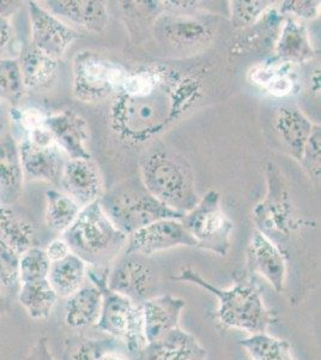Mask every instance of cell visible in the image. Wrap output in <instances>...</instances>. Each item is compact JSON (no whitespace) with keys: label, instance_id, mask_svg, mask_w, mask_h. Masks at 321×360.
<instances>
[{"label":"cell","instance_id":"6da1fadb","mask_svg":"<svg viewBox=\"0 0 321 360\" xmlns=\"http://www.w3.org/2000/svg\"><path fill=\"white\" fill-rule=\"evenodd\" d=\"M200 96V83L167 66L129 72L110 108V124L127 143L150 141L179 120Z\"/></svg>","mask_w":321,"mask_h":360},{"label":"cell","instance_id":"7a4b0ae2","mask_svg":"<svg viewBox=\"0 0 321 360\" xmlns=\"http://www.w3.org/2000/svg\"><path fill=\"white\" fill-rule=\"evenodd\" d=\"M171 278L193 283L215 295L218 300L216 316L223 327L239 329L253 335L268 333V328L277 322L275 312L265 304L261 286L249 271H235L232 286L225 290L209 283L191 268L181 270L179 275Z\"/></svg>","mask_w":321,"mask_h":360},{"label":"cell","instance_id":"3957f363","mask_svg":"<svg viewBox=\"0 0 321 360\" xmlns=\"http://www.w3.org/2000/svg\"><path fill=\"white\" fill-rule=\"evenodd\" d=\"M140 183L151 196L180 213H188L199 201L191 167L168 150L157 149L143 156Z\"/></svg>","mask_w":321,"mask_h":360},{"label":"cell","instance_id":"277c9868","mask_svg":"<svg viewBox=\"0 0 321 360\" xmlns=\"http://www.w3.org/2000/svg\"><path fill=\"white\" fill-rule=\"evenodd\" d=\"M63 234L74 254L86 264L100 268H110L107 266L127 242V236L114 227L100 201L81 208L74 224Z\"/></svg>","mask_w":321,"mask_h":360},{"label":"cell","instance_id":"5b68a950","mask_svg":"<svg viewBox=\"0 0 321 360\" xmlns=\"http://www.w3.org/2000/svg\"><path fill=\"white\" fill-rule=\"evenodd\" d=\"M100 203L114 227L127 237L152 222L166 219L181 220L183 217V213L151 196L142 183L139 186L129 183L115 186L100 198Z\"/></svg>","mask_w":321,"mask_h":360},{"label":"cell","instance_id":"8992f818","mask_svg":"<svg viewBox=\"0 0 321 360\" xmlns=\"http://www.w3.org/2000/svg\"><path fill=\"white\" fill-rule=\"evenodd\" d=\"M110 270V268L96 266L95 271H90L88 268V275L102 293L101 315L95 327L107 333L114 340L122 341L131 354L138 356L147 345L143 328L142 307L126 297L110 291L107 286Z\"/></svg>","mask_w":321,"mask_h":360},{"label":"cell","instance_id":"52a82bcc","mask_svg":"<svg viewBox=\"0 0 321 360\" xmlns=\"http://www.w3.org/2000/svg\"><path fill=\"white\" fill-rule=\"evenodd\" d=\"M129 71L89 49L72 59V93L81 103H100L117 95Z\"/></svg>","mask_w":321,"mask_h":360},{"label":"cell","instance_id":"ba28073f","mask_svg":"<svg viewBox=\"0 0 321 360\" xmlns=\"http://www.w3.org/2000/svg\"><path fill=\"white\" fill-rule=\"evenodd\" d=\"M197 248L225 256L230 248L234 225L222 208L220 193L210 190L180 220Z\"/></svg>","mask_w":321,"mask_h":360},{"label":"cell","instance_id":"9c48e42d","mask_svg":"<svg viewBox=\"0 0 321 360\" xmlns=\"http://www.w3.org/2000/svg\"><path fill=\"white\" fill-rule=\"evenodd\" d=\"M178 246L197 248V243L180 220L166 219L137 229L127 237L125 255L151 256Z\"/></svg>","mask_w":321,"mask_h":360},{"label":"cell","instance_id":"30bf717a","mask_svg":"<svg viewBox=\"0 0 321 360\" xmlns=\"http://www.w3.org/2000/svg\"><path fill=\"white\" fill-rule=\"evenodd\" d=\"M32 46L60 62L70 46L77 40V30L49 13L44 5L28 1Z\"/></svg>","mask_w":321,"mask_h":360},{"label":"cell","instance_id":"8fae6325","mask_svg":"<svg viewBox=\"0 0 321 360\" xmlns=\"http://www.w3.org/2000/svg\"><path fill=\"white\" fill-rule=\"evenodd\" d=\"M107 286L110 291L124 295L137 305L152 298L155 278L152 270L133 255H125L110 270Z\"/></svg>","mask_w":321,"mask_h":360},{"label":"cell","instance_id":"7c38bea8","mask_svg":"<svg viewBox=\"0 0 321 360\" xmlns=\"http://www.w3.org/2000/svg\"><path fill=\"white\" fill-rule=\"evenodd\" d=\"M54 143L71 160L91 159L88 148L90 129L88 122L72 110L58 112L46 117Z\"/></svg>","mask_w":321,"mask_h":360},{"label":"cell","instance_id":"4fadbf2b","mask_svg":"<svg viewBox=\"0 0 321 360\" xmlns=\"http://www.w3.org/2000/svg\"><path fill=\"white\" fill-rule=\"evenodd\" d=\"M248 271L265 278L275 292L284 290L287 278V261L281 249L271 238L256 229L247 249Z\"/></svg>","mask_w":321,"mask_h":360},{"label":"cell","instance_id":"5bb4252c","mask_svg":"<svg viewBox=\"0 0 321 360\" xmlns=\"http://www.w3.org/2000/svg\"><path fill=\"white\" fill-rule=\"evenodd\" d=\"M59 183L63 193L77 202L81 208L100 201L103 193L101 173L91 159L67 160Z\"/></svg>","mask_w":321,"mask_h":360},{"label":"cell","instance_id":"9a60e30c","mask_svg":"<svg viewBox=\"0 0 321 360\" xmlns=\"http://www.w3.org/2000/svg\"><path fill=\"white\" fill-rule=\"evenodd\" d=\"M44 8L71 28L100 34L108 25V13L102 1L95 0H47Z\"/></svg>","mask_w":321,"mask_h":360},{"label":"cell","instance_id":"2e32d148","mask_svg":"<svg viewBox=\"0 0 321 360\" xmlns=\"http://www.w3.org/2000/svg\"><path fill=\"white\" fill-rule=\"evenodd\" d=\"M185 305L183 299L175 298L171 295L152 297L140 305L147 344L161 339L180 327V317Z\"/></svg>","mask_w":321,"mask_h":360},{"label":"cell","instance_id":"e0dca14e","mask_svg":"<svg viewBox=\"0 0 321 360\" xmlns=\"http://www.w3.org/2000/svg\"><path fill=\"white\" fill-rule=\"evenodd\" d=\"M25 176L47 183H59L65 166L64 153L57 144L39 146L23 139L18 146Z\"/></svg>","mask_w":321,"mask_h":360},{"label":"cell","instance_id":"ac0fdd59","mask_svg":"<svg viewBox=\"0 0 321 360\" xmlns=\"http://www.w3.org/2000/svg\"><path fill=\"white\" fill-rule=\"evenodd\" d=\"M208 351L199 341L181 328L154 342H149L137 360H207Z\"/></svg>","mask_w":321,"mask_h":360},{"label":"cell","instance_id":"d6986e66","mask_svg":"<svg viewBox=\"0 0 321 360\" xmlns=\"http://www.w3.org/2000/svg\"><path fill=\"white\" fill-rule=\"evenodd\" d=\"M25 172L20 161L18 144L13 135L0 139V203L11 205L23 190Z\"/></svg>","mask_w":321,"mask_h":360},{"label":"cell","instance_id":"ffe728a7","mask_svg":"<svg viewBox=\"0 0 321 360\" xmlns=\"http://www.w3.org/2000/svg\"><path fill=\"white\" fill-rule=\"evenodd\" d=\"M313 124L300 110L281 107L275 118V130L289 154L301 162L306 146L313 131Z\"/></svg>","mask_w":321,"mask_h":360},{"label":"cell","instance_id":"44dd1931","mask_svg":"<svg viewBox=\"0 0 321 360\" xmlns=\"http://www.w3.org/2000/svg\"><path fill=\"white\" fill-rule=\"evenodd\" d=\"M157 29L167 41L181 47L202 45L211 37L208 25L188 15L171 13L161 17Z\"/></svg>","mask_w":321,"mask_h":360},{"label":"cell","instance_id":"7402d4cb","mask_svg":"<svg viewBox=\"0 0 321 360\" xmlns=\"http://www.w3.org/2000/svg\"><path fill=\"white\" fill-rule=\"evenodd\" d=\"M249 77L256 86L276 98H284L293 93L296 86V64L273 60L254 66Z\"/></svg>","mask_w":321,"mask_h":360},{"label":"cell","instance_id":"603a6c76","mask_svg":"<svg viewBox=\"0 0 321 360\" xmlns=\"http://www.w3.org/2000/svg\"><path fill=\"white\" fill-rule=\"evenodd\" d=\"M18 64L25 89H46L53 84L59 74V60L32 45L23 52Z\"/></svg>","mask_w":321,"mask_h":360},{"label":"cell","instance_id":"cb8c5ba5","mask_svg":"<svg viewBox=\"0 0 321 360\" xmlns=\"http://www.w3.org/2000/svg\"><path fill=\"white\" fill-rule=\"evenodd\" d=\"M0 242L20 256L35 246V226L11 205H0Z\"/></svg>","mask_w":321,"mask_h":360},{"label":"cell","instance_id":"d4e9b609","mask_svg":"<svg viewBox=\"0 0 321 360\" xmlns=\"http://www.w3.org/2000/svg\"><path fill=\"white\" fill-rule=\"evenodd\" d=\"M88 264L79 256L71 252L60 261L51 263L48 283L58 298H69L84 286Z\"/></svg>","mask_w":321,"mask_h":360},{"label":"cell","instance_id":"484cf974","mask_svg":"<svg viewBox=\"0 0 321 360\" xmlns=\"http://www.w3.org/2000/svg\"><path fill=\"white\" fill-rule=\"evenodd\" d=\"M276 54L283 62L305 63L314 57L308 29L301 22L289 18L284 22L276 46Z\"/></svg>","mask_w":321,"mask_h":360},{"label":"cell","instance_id":"4316f807","mask_svg":"<svg viewBox=\"0 0 321 360\" xmlns=\"http://www.w3.org/2000/svg\"><path fill=\"white\" fill-rule=\"evenodd\" d=\"M101 310L102 293L100 288L95 285H84L66 300V324L72 328L96 326Z\"/></svg>","mask_w":321,"mask_h":360},{"label":"cell","instance_id":"83f0119b","mask_svg":"<svg viewBox=\"0 0 321 360\" xmlns=\"http://www.w3.org/2000/svg\"><path fill=\"white\" fill-rule=\"evenodd\" d=\"M18 300L32 319H44L52 314L58 295L48 283V278H45L33 283H20Z\"/></svg>","mask_w":321,"mask_h":360},{"label":"cell","instance_id":"f1b7e54d","mask_svg":"<svg viewBox=\"0 0 321 360\" xmlns=\"http://www.w3.org/2000/svg\"><path fill=\"white\" fill-rule=\"evenodd\" d=\"M45 221L49 229L64 233L74 224L81 207L69 195L58 190H48L45 195Z\"/></svg>","mask_w":321,"mask_h":360},{"label":"cell","instance_id":"f546056e","mask_svg":"<svg viewBox=\"0 0 321 360\" xmlns=\"http://www.w3.org/2000/svg\"><path fill=\"white\" fill-rule=\"evenodd\" d=\"M239 345L253 360H295L288 341L277 339L268 333L253 334L239 341Z\"/></svg>","mask_w":321,"mask_h":360},{"label":"cell","instance_id":"4dcf8cb0","mask_svg":"<svg viewBox=\"0 0 321 360\" xmlns=\"http://www.w3.org/2000/svg\"><path fill=\"white\" fill-rule=\"evenodd\" d=\"M49 261L45 250L37 246L25 251L20 256L18 261V278L20 283H33L39 280L48 278Z\"/></svg>","mask_w":321,"mask_h":360},{"label":"cell","instance_id":"1f68e13d","mask_svg":"<svg viewBox=\"0 0 321 360\" xmlns=\"http://www.w3.org/2000/svg\"><path fill=\"white\" fill-rule=\"evenodd\" d=\"M17 59H0V101L16 105L25 94Z\"/></svg>","mask_w":321,"mask_h":360},{"label":"cell","instance_id":"d6a6232c","mask_svg":"<svg viewBox=\"0 0 321 360\" xmlns=\"http://www.w3.org/2000/svg\"><path fill=\"white\" fill-rule=\"evenodd\" d=\"M271 4H273L271 1H264V0L263 1H258V0L230 1L232 25L236 28H244V27L256 25Z\"/></svg>","mask_w":321,"mask_h":360},{"label":"cell","instance_id":"836d02e7","mask_svg":"<svg viewBox=\"0 0 321 360\" xmlns=\"http://www.w3.org/2000/svg\"><path fill=\"white\" fill-rule=\"evenodd\" d=\"M18 261L20 256L0 242V288H8L20 283Z\"/></svg>","mask_w":321,"mask_h":360},{"label":"cell","instance_id":"e575fe53","mask_svg":"<svg viewBox=\"0 0 321 360\" xmlns=\"http://www.w3.org/2000/svg\"><path fill=\"white\" fill-rule=\"evenodd\" d=\"M301 162L308 168L313 178H320V127L314 125L312 135L306 146Z\"/></svg>","mask_w":321,"mask_h":360},{"label":"cell","instance_id":"d590c367","mask_svg":"<svg viewBox=\"0 0 321 360\" xmlns=\"http://www.w3.org/2000/svg\"><path fill=\"white\" fill-rule=\"evenodd\" d=\"M113 340H84L71 356V360H100L114 348Z\"/></svg>","mask_w":321,"mask_h":360},{"label":"cell","instance_id":"8d00e7d4","mask_svg":"<svg viewBox=\"0 0 321 360\" xmlns=\"http://www.w3.org/2000/svg\"><path fill=\"white\" fill-rule=\"evenodd\" d=\"M319 5L320 1H284L282 3L281 13L284 15H294V16L305 18V20H313L319 13Z\"/></svg>","mask_w":321,"mask_h":360},{"label":"cell","instance_id":"74e56055","mask_svg":"<svg viewBox=\"0 0 321 360\" xmlns=\"http://www.w3.org/2000/svg\"><path fill=\"white\" fill-rule=\"evenodd\" d=\"M45 252L51 263H53L66 257L72 251L64 239H54L53 242L49 243L48 246L46 248Z\"/></svg>","mask_w":321,"mask_h":360},{"label":"cell","instance_id":"f35d334b","mask_svg":"<svg viewBox=\"0 0 321 360\" xmlns=\"http://www.w3.org/2000/svg\"><path fill=\"white\" fill-rule=\"evenodd\" d=\"M13 28L8 17L0 16V49L10 45L13 40Z\"/></svg>","mask_w":321,"mask_h":360},{"label":"cell","instance_id":"ab89813d","mask_svg":"<svg viewBox=\"0 0 321 360\" xmlns=\"http://www.w3.org/2000/svg\"><path fill=\"white\" fill-rule=\"evenodd\" d=\"M20 1H15V0H0V16L8 17L13 13H16L17 10L20 8Z\"/></svg>","mask_w":321,"mask_h":360},{"label":"cell","instance_id":"60d3db41","mask_svg":"<svg viewBox=\"0 0 321 360\" xmlns=\"http://www.w3.org/2000/svg\"><path fill=\"white\" fill-rule=\"evenodd\" d=\"M6 122H8L6 112H5L3 103H0V139L8 134V132H6Z\"/></svg>","mask_w":321,"mask_h":360},{"label":"cell","instance_id":"b9f144b4","mask_svg":"<svg viewBox=\"0 0 321 360\" xmlns=\"http://www.w3.org/2000/svg\"><path fill=\"white\" fill-rule=\"evenodd\" d=\"M100 360H126L124 356H120L117 352H114V351H110V352H107L103 354V356L100 358Z\"/></svg>","mask_w":321,"mask_h":360},{"label":"cell","instance_id":"7bdbcfd3","mask_svg":"<svg viewBox=\"0 0 321 360\" xmlns=\"http://www.w3.org/2000/svg\"><path fill=\"white\" fill-rule=\"evenodd\" d=\"M44 360H53V358L49 356V353L47 352V351H45V352H44Z\"/></svg>","mask_w":321,"mask_h":360}]
</instances>
